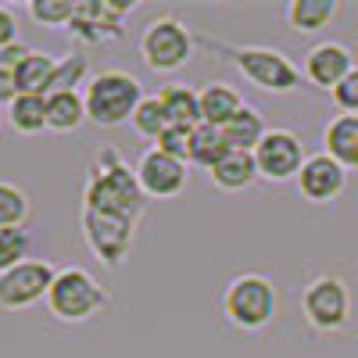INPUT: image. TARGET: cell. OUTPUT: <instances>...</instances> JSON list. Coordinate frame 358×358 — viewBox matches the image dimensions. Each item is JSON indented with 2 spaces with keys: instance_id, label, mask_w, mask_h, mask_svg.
Wrapping results in <instances>:
<instances>
[{
  "instance_id": "32",
  "label": "cell",
  "mask_w": 358,
  "mask_h": 358,
  "mask_svg": "<svg viewBox=\"0 0 358 358\" xmlns=\"http://www.w3.org/2000/svg\"><path fill=\"white\" fill-rule=\"evenodd\" d=\"M4 122H8V118H4V108H0V126H4Z\"/></svg>"
},
{
  "instance_id": "26",
  "label": "cell",
  "mask_w": 358,
  "mask_h": 358,
  "mask_svg": "<svg viewBox=\"0 0 358 358\" xmlns=\"http://www.w3.org/2000/svg\"><path fill=\"white\" fill-rule=\"evenodd\" d=\"M129 126L136 129V136H143V140H158L165 129H169V118H165V108H162V101L151 94V97H143L140 104H136V111H133V118H129Z\"/></svg>"
},
{
  "instance_id": "17",
  "label": "cell",
  "mask_w": 358,
  "mask_h": 358,
  "mask_svg": "<svg viewBox=\"0 0 358 358\" xmlns=\"http://www.w3.org/2000/svg\"><path fill=\"white\" fill-rule=\"evenodd\" d=\"M155 97L165 108L169 126H179V129L201 126V101H197V90L194 86H187V83H165Z\"/></svg>"
},
{
  "instance_id": "31",
  "label": "cell",
  "mask_w": 358,
  "mask_h": 358,
  "mask_svg": "<svg viewBox=\"0 0 358 358\" xmlns=\"http://www.w3.org/2000/svg\"><path fill=\"white\" fill-rule=\"evenodd\" d=\"M18 97V86H15V72L8 65H0V108H8Z\"/></svg>"
},
{
  "instance_id": "16",
  "label": "cell",
  "mask_w": 358,
  "mask_h": 358,
  "mask_svg": "<svg viewBox=\"0 0 358 358\" xmlns=\"http://www.w3.org/2000/svg\"><path fill=\"white\" fill-rule=\"evenodd\" d=\"M197 101H201V122L215 126V129H222L229 118L244 108V97L236 94V86H229V83H204L197 90Z\"/></svg>"
},
{
  "instance_id": "12",
  "label": "cell",
  "mask_w": 358,
  "mask_h": 358,
  "mask_svg": "<svg viewBox=\"0 0 358 358\" xmlns=\"http://www.w3.org/2000/svg\"><path fill=\"white\" fill-rule=\"evenodd\" d=\"M297 194L312 204H330L348 190V169H341L330 155H308L301 172H297Z\"/></svg>"
},
{
  "instance_id": "9",
  "label": "cell",
  "mask_w": 358,
  "mask_h": 358,
  "mask_svg": "<svg viewBox=\"0 0 358 358\" xmlns=\"http://www.w3.org/2000/svg\"><path fill=\"white\" fill-rule=\"evenodd\" d=\"M54 280V268L40 258H25L22 265L0 273V308L4 312H25L40 301H47V290Z\"/></svg>"
},
{
  "instance_id": "7",
  "label": "cell",
  "mask_w": 358,
  "mask_h": 358,
  "mask_svg": "<svg viewBox=\"0 0 358 358\" xmlns=\"http://www.w3.org/2000/svg\"><path fill=\"white\" fill-rule=\"evenodd\" d=\"M301 315L315 334H341L351 322V290L341 276L322 273L301 290Z\"/></svg>"
},
{
  "instance_id": "13",
  "label": "cell",
  "mask_w": 358,
  "mask_h": 358,
  "mask_svg": "<svg viewBox=\"0 0 358 358\" xmlns=\"http://www.w3.org/2000/svg\"><path fill=\"white\" fill-rule=\"evenodd\" d=\"M355 69V54L351 47L337 43V40H326V43H315L308 54H305V65H301V76L319 86V90H337V83Z\"/></svg>"
},
{
  "instance_id": "5",
  "label": "cell",
  "mask_w": 358,
  "mask_h": 358,
  "mask_svg": "<svg viewBox=\"0 0 358 358\" xmlns=\"http://www.w3.org/2000/svg\"><path fill=\"white\" fill-rule=\"evenodd\" d=\"M194 47H197L194 33L179 18H169V15L147 22L143 33H140V57H143V65L158 76L187 69L190 57H194Z\"/></svg>"
},
{
  "instance_id": "11",
  "label": "cell",
  "mask_w": 358,
  "mask_h": 358,
  "mask_svg": "<svg viewBox=\"0 0 358 358\" xmlns=\"http://www.w3.org/2000/svg\"><path fill=\"white\" fill-rule=\"evenodd\" d=\"M133 176H136V187H140L143 197L165 201V197L183 194L187 179H190V165L158 151V147H147V151L140 155V162H136V169H133Z\"/></svg>"
},
{
  "instance_id": "30",
  "label": "cell",
  "mask_w": 358,
  "mask_h": 358,
  "mask_svg": "<svg viewBox=\"0 0 358 358\" xmlns=\"http://www.w3.org/2000/svg\"><path fill=\"white\" fill-rule=\"evenodd\" d=\"M15 43H18V15L8 4H0V50H8Z\"/></svg>"
},
{
  "instance_id": "19",
  "label": "cell",
  "mask_w": 358,
  "mask_h": 358,
  "mask_svg": "<svg viewBox=\"0 0 358 358\" xmlns=\"http://www.w3.org/2000/svg\"><path fill=\"white\" fill-rule=\"evenodd\" d=\"M208 179H212V187H219V190H226V194L248 190L255 179H258L255 155H248V151H229L222 162H215L212 169H208Z\"/></svg>"
},
{
  "instance_id": "27",
  "label": "cell",
  "mask_w": 358,
  "mask_h": 358,
  "mask_svg": "<svg viewBox=\"0 0 358 358\" xmlns=\"http://www.w3.org/2000/svg\"><path fill=\"white\" fill-rule=\"evenodd\" d=\"M25 11L43 29H62V25H72V18H76L72 0H29Z\"/></svg>"
},
{
  "instance_id": "6",
  "label": "cell",
  "mask_w": 358,
  "mask_h": 358,
  "mask_svg": "<svg viewBox=\"0 0 358 358\" xmlns=\"http://www.w3.org/2000/svg\"><path fill=\"white\" fill-rule=\"evenodd\" d=\"M226 54L241 69V76L265 94H294L305 83L301 69L276 47H226Z\"/></svg>"
},
{
  "instance_id": "21",
  "label": "cell",
  "mask_w": 358,
  "mask_h": 358,
  "mask_svg": "<svg viewBox=\"0 0 358 358\" xmlns=\"http://www.w3.org/2000/svg\"><path fill=\"white\" fill-rule=\"evenodd\" d=\"M265 129H268V126H265V115H262L258 108L244 104V108L222 126V136H226V143H229V151H248V155H251L255 147L262 143Z\"/></svg>"
},
{
  "instance_id": "23",
  "label": "cell",
  "mask_w": 358,
  "mask_h": 358,
  "mask_svg": "<svg viewBox=\"0 0 358 358\" xmlns=\"http://www.w3.org/2000/svg\"><path fill=\"white\" fill-rule=\"evenodd\" d=\"M229 155V143L222 136V129L215 126H194L190 129V155H187V165H197V169H212L215 162H222Z\"/></svg>"
},
{
  "instance_id": "8",
  "label": "cell",
  "mask_w": 358,
  "mask_h": 358,
  "mask_svg": "<svg viewBox=\"0 0 358 358\" xmlns=\"http://www.w3.org/2000/svg\"><path fill=\"white\" fill-rule=\"evenodd\" d=\"M255 169H258V179H268V183H290V179H297V172H301L308 151L301 136H297L294 129H265L262 143L255 147Z\"/></svg>"
},
{
  "instance_id": "22",
  "label": "cell",
  "mask_w": 358,
  "mask_h": 358,
  "mask_svg": "<svg viewBox=\"0 0 358 358\" xmlns=\"http://www.w3.org/2000/svg\"><path fill=\"white\" fill-rule=\"evenodd\" d=\"M4 118L8 126L22 136H36L47 129V97H36V94H18L8 108H4Z\"/></svg>"
},
{
  "instance_id": "3",
  "label": "cell",
  "mask_w": 358,
  "mask_h": 358,
  "mask_svg": "<svg viewBox=\"0 0 358 358\" xmlns=\"http://www.w3.org/2000/svg\"><path fill=\"white\" fill-rule=\"evenodd\" d=\"M276 308H280V290L265 273H241L222 290V315L236 330L248 334L265 330L276 319Z\"/></svg>"
},
{
  "instance_id": "20",
  "label": "cell",
  "mask_w": 358,
  "mask_h": 358,
  "mask_svg": "<svg viewBox=\"0 0 358 358\" xmlns=\"http://www.w3.org/2000/svg\"><path fill=\"white\" fill-rule=\"evenodd\" d=\"M86 122V104L79 90H54L47 94V129L50 133H76Z\"/></svg>"
},
{
  "instance_id": "15",
  "label": "cell",
  "mask_w": 358,
  "mask_h": 358,
  "mask_svg": "<svg viewBox=\"0 0 358 358\" xmlns=\"http://www.w3.org/2000/svg\"><path fill=\"white\" fill-rule=\"evenodd\" d=\"M57 57L43 54V50H33L29 47V54L22 57V62L11 69L15 72V86L18 94H36V97H47L54 90V76H57Z\"/></svg>"
},
{
  "instance_id": "18",
  "label": "cell",
  "mask_w": 358,
  "mask_h": 358,
  "mask_svg": "<svg viewBox=\"0 0 358 358\" xmlns=\"http://www.w3.org/2000/svg\"><path fill=\"white\" fill-rule=\"evenodd\" d=\"M341 15L337 0H290L283 8V22L290 33H319Z\"/></svg>"
},
{
  "instance_id": "24",
  "label": "cell",
  "mask_w": 358,
  "mask_h": 358,
  "mask_svg": "<svg viewBox=\"0 0 358 358\" xmlns=\"http://www.w3.org/2000/svg\"><path fill=\"white\" fill-rule=\"evenodd\" d=\"M33 258V233L25 226H0V273Z\"/></svg>"
},
{
  "instance_id": "10",
  "label": "cell",
  "mask_w": 358,
  "mask_h": 358,
  "mask_svg": "<svg viewBox=\"0 0 358 358\" xmlns=\"http://www.w3.org/2000/svg\"><path fill=\"white\" fill-rule=\"evenodd\" d=\"M133 226L129 219H118V215H104V212H94V208H83V236L90 251H94L104 265L118 268L129 251H133Z\"/></svg>"
},
{
  "instance_id": "25",
  "label": "cell",
  "mask_w": 358,
  "mask_h": 358,
  "mask_svg": "<svg viewBox=\"0 0 358 358\" xmlns=\"http://www.w3.org/2000/svg\"><path fill=\"white\" fill-rule=\"evenodd\" d=\"M33 215V197L18 183L0 179V226H25Z\"/></svg>"
},
{
  "instance_id": "29",
  "label": "cell",
  "mask_w": 358,
  "mask_h": 358,
  "mask_svg": "<svg viewBox=\"0 0 358 358\" xmlns=\"http://www.w3.org/2000/svg\"><path fill=\"white\" fill-rule=\"evenodd\" d=\"M151 147H158V151H165V155H172V158H179V162H187V155H190V129L169 126Z\"/></svg>"
},
{
  "instance_id": "1",
  "label": "cell",
  "mask_w": 358,
  "mask_h": 358,
  "mask_svg": "<svg viewBox=\"0 0 358 358\" xmlns=\"http://www.w3.org/2000/svg\"><path fill=\"white\" fill-rule=\"evenodd\" d=\"M111 305V290L94 276L86 273L83 265H65V268H54V280L47 290V312L57 322H94L97 315H104Z\"/></svg>"
},
{
  "instance_id": "2",
  "label": "cell",
  "mask_w": 358,
  "mask_h": 358,
  "mask_svg": "<svg viewBox=\"0 0 358 358\" xmlns=\"http://www.w3.org/2000/svg\"><path fill=\"white\" fill-rule=\"evenodd\" d=\"M140 101H143L140 79L133 72H122V69H104L97 76H90L86 90H83L86 122H94L101 129L126 126Z\"/></svg>"
},
{
  "instance_id": "4",
  "label": "cell",
  "mask_w": 358,
  "mask_h": 358,
  "mask_svg": "<svg viewBox=\"0 0 358 358\" xmlns=\"http://www.w3.org/2000/svg\"><path fill=\"white\" fill-rule=\"evenodd\" d=\"M83 208H94V212L104 215H118V219H129L136 222L143 212V194L136 187V176L133 169L111 151V165L108 169H90L86 176V190H83Z\"/></svg>"
},
{
  "instance_id": "14",
  "label": "cell",
  "mask_w": 358,
  "mask_h": 358,
  "mask_svg": "<svg viewBox=\"0 0 358 358\" xmlns=\"http://www.w3.org/2000/svg\"><path fill=\"white\" fill-rule=\"evenodd\" d=\"M322 155L341 169H358V115H334L322 129Z\"/></svg>"
},
{
  "instance_id": "28",
  "label": "cell",
  "mask_w": 358,
  "mask_h": 358,
  "mask_svg": "<svg viewBox=\"0 0 358 358\" xmlns=\"http://www.w3.org/2000/svg\"><path fill=\"white\" fill-rule=\"evenodd\" d=\"M334 104H337V111L341 115H358V65L337 83V90H334Z\"/></svg>"
}]
</instances>
